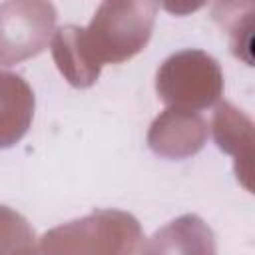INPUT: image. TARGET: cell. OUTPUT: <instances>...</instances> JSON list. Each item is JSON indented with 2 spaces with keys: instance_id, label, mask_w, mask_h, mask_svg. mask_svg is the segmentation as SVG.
I'll return each mask as SVG.
<instances>
[{
  "instance_id": "cell-1",
  "label": "cell",
  "mask_w": 255,
  "mask_h": 255,
  "mask_svg": "<svg viewBox=\"0 0 255 255\" xmlns=\"http://www.w3.org/2000/svg\"><path fill=\"white\" fill-rule=\"evenodd\" d=\"M155 12V2L110 0L98 6L86 28L74 24V38L88 70L100 78L104 64H122L139 54L151 38Z\"/></svg>"
},
{
  "instance_id": "cell-2",
  "label": "cell",
  "mask_w": 255,
  "mask_h": 255,
  "mask_svg": "<svg viewBox=\"0 0 255 255\" xmlns=\"http://www.w3.org/2000/svg\"><path fill=\"white\" fill-rule=\"evenodd\" d=\"M139 221L120 209H96L86 217L46 231L38 243L42 255H139Z\"/></svg>"
},
{
  "instance_id": "cell-3",
  "label": "cell",
  "mask_w": 255,
  "mask_h": 255,
  "mask_svg": "<svg viewBox=\"0 0 255 255\" xmlns=\"http://www.w3.org/2000/svg\"><path fill=\"white\" fill-rule=\"evenodd\" d=\"M157 96L167 108L197 112L213 106L223 94L219 62L203 50L171 54L155 74Z\"/></svg>"
},
{
  "instance_id": "cell-4",
  "label": "cell",
  "mask_w": 255,
  "mask_h": 255,
  "mask_svg": "<svg viewBox=\"0 0 255 255\" xmlns=\"http://www.w3.org/2000/svg\"><path fill=\"white\" fill-rule=\"evenodd\" d=\"M56 18L52 2L12 0L0 4V66L38 56L54 36Z\"/></svg>"
},
{
  "instance_id": "cell-5",
  "label": "cell",
  "mask_w": 255,
  "mask_h": 255,
  "mask_svg": "<svg viewBox=\"0 0 255 255\" xmlns=\"http://www.w3.org/2000/svg\"><path fill=\"white\" fill-rule=\"evenodd\" d=\"M209 128L199 112L167 108L149 126L147 145L163 157L183 159L195 155L207 141Z\"/></svg>"
},
{
  "instance_id": "cell-6",
  "label": "cell",
  "mask_w": 255,
  "mask_h": 255,
  "mask_svg": "<svg viewBox=\"0 0 255 255\" xmlns=\"http://www.w3.org/2000/svg\"><path fill=\"white\" fill-rule=\"evenodd\" d=\"M211 131L217 147L235 157L237 179L247 191L253 189V122L229 102H219L211 118Z\"/></svg>"
},
{
  "instance_id": "cell-7",
  "label": "cell",
  "mask_w": 255,
  "mask_h": 255,
  "mask_svg": "<svg viewBox=\"0 0 255 255\" xmlns=\"http://www.w3.org/2000/svg\"><path fill=\"white\" fill-rule=\"evenodd\" d=\"M139 255H217V243L211 227L199 215L185 213L157 229Z\"/></svg>"
},
{
  "instance_id": "cell-8",
  "label": "cell",
  "mask_w": 255,
  "mask_h": 255,
  "mask_svg": "<svg viewBox=\"0 0 255 255\" xmlns=\"http://www.w3.org/2000/svg\"><path fill=\"white\" fill-rule=\"evenodd\" d=\"M34 92L28 82L12 72H0V147L18 143L34 118Z\"/></svg>"
},
{
  "instance_id": "cell-9",
  "label": "cell",
  "mask_w": 255,
  "mask_h": 255,
  "mask_svg": "<svg viewBox=\"0 0 255 255\" xmlns=\"http://www.w3.org/2000/svg\"><path fill=\"white\" fill-rule=\"evenodd\" d=\"M36 235L26 217L0 205V255H14L26 245H34Z\"/></svg>"
},
{
  "instance_id": "cell-10",
  "label": "cell",
  "mask_w": 255,
  "mask_h": 255,
  "mask_svg": "<svg viewBox=\"0 0 255 255\" xmlns=\"http://www.w3.org/2000/svg\"><path fill=\"white\" fill-rule=\"evenodd\" d=\"M14 255H42L40 253V249H38V245L34 243V245H26V247H22V249H18Z\"/></svg>"
}]
</instances>
